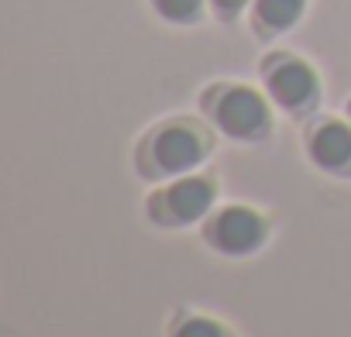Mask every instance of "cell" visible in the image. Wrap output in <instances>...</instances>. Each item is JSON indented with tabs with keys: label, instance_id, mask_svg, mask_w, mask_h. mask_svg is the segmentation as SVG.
<instances>
[{
	"label": "cell",
	"instance_id": "cell-6",
	"mask_svg": "<svg viewBox=\"0 0 351 337\" xmlns=\"http://www.w3.org/2000/svg\"><path fill=\"white\" fill-rule=\"evenodd\" d=\"M310 158L324 173L351 176V127L341 121H327L310 134Z\"/></svg>",
	"mask_w": 351,
	"mask_h": 337
},
{
	"label": "cell",
	"instance_id": "cell-7",
	"mask_svg": "<svg viewBox=\"0 0 351 337\" xmlns=\"http://www.w3.org/2000/svg\"><path fill=\"white\" fill-rule=\"evenodd\" d=\"M300 11H303V0H255V18L272 32L293 28Z\"/></svg>",
	"mask_w": 351,
	"mask_h": 337
},
{
	"label": "cell",
	"instance_id": "cell-1",
	"mask_svg": "<svg viewBox=\"0 0 351 337\" xmlns=\"http://www.w3.org/2000/svg\"><path fill=\"white\" fill-rule=\"evenodd\" d=\"M214 183L190 176V179H176L165 190H155L148 197V217L158 227H190L204 221L214 207Z\"/></svg>",
	"mask_w": 351,
	"mask_h": 337
},
{
	"label": "cell",
	"instance_id": "cell-2",
	"mask_svg": "<svg viewBox=\"0 0 351 337\" xmlns=\"http://www.w3.org/2000/svg\"><path fill=\"white\" fill-rule=\"evenodd\" d=\"M207 155V141L197 127L190 124H165L155 131V138L148 141V176H183L193 165H200Z\"/></svg>",
	"mask_w": 351,
	"mask_h": 337
},
{
	"label": "cell",
	"instance_id": "cell-4",
	"mask_svg": "<svg viewBox=\"0 0 351 337\" xmlns=\"http://www.w3.org/2000/svg\"><path fill=\"white\" fill-rule=\"evenodd\" d=\"M214 117L221 124V131L228 138H238V141H255L265 134L269 127V110H265V100L255 93V90H245V86H234L221 97V103L214 107Z\"/></svg>",
	"mask_w": 351,
	"mask_h": 337
},
{
	"label": "cell",
	"instance_id": "cell-8",
	"mask_svg": "<svg viewBox=\"0 0 351 337\" xmlns=\"http://www.w3.org/2000/svg\"><path fill=\"white\" fill-rule=\"evenodd\" d=\"M172 337H231L224 323L210 320V316H186L176 323Z\"/></svg>",
	"mask_w": 351,
	"mask_h": 337
},
{
	"label": "cell",
	"instance_id": "cell-9",
	"mask_svg": "<svg viewBox=\"0 0 351 337\" xmlns=\"http://www.w3.org/2000/svg\"><path fill=\"white\" fill-rule=\"evenodd\" d=\"M204 0H155V11L169 21H190L200 14Z\"/></svg>",
	"mask_w": 351,
	"mask_h": 337
},
{
	"label": "cell",
	"instance_id": "cell-10",
	"mask_svg": "<svg viewBox=\"0 0 351 337\" xmlns=\"http://www.w3.org/2000/svg\"><path fill=\"white\" fill-rule=\"evenodd\" d=\"M245 4H248V0H214L217 14H228V18H231V14H238V11H241Z\"/></svg>",
	"mask_w": 351,
	"mask_h": 337
},
{
	"label": "cell",
	"instance_id": "cell-3",
	"mask_svg": "<svg viewBox=\"0 0 351 337\" xmlns=\"http://www.w3.org/2000/svg\"><path fill=\"white\" fill-rule=\"evenodd\" d=\"M265 234H269L265 217L258 210L238 207V203L217 210L207 221V241H210V248L221 251V255H231V258H245V255L258 251L262 241H265Z\"/></svg>",
	"mask_w": 351,
	"mask_h": 337
},
{
	"label": "cell",
	"instance_id": "cell-5",
	"mask_svg": "<svg viewBox=\"0 0 351 337\" xmlns=\"http://www.w3.org/2000/svg\"><path fill=\"white\" fill-rule=\"evenodd\" d=\"M269 93L286 110H306L317 97V76H313L310 66H303L296 59H286L269 73Z\"/></svg>",
	"mask_w": 351,
	"mask_h": 337
}]
</instances>
